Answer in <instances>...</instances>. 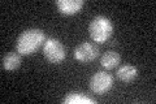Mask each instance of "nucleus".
Wrapping results in <instances>:
<instances>
[{
    "label": "nucleus",
    "instance_id": "nucleus-4",
    "mask_svg": "<svg viewBox=\"0 0 156 104\" xmlns=\"http://www.w3.org/2000/svg\"><path fill=\"white\" fill-rule=\"evenodd\" d=\"M112 86H113V77L109 73L103 72V70L96 72L90 80L91 91L95 94H99V95L109 91Z\"/></svg>",
    "mask_w": 156,
    "mask_h": 104
},
{
    "label": "nucleus",
    "instance_id": "nucleus-1",
    "mask_svg": "<svg viewBox=\"0 0 156 104\" xmlns=\"http://www.w3.org/2000/svg\"><path fill=\"white\" fill-rule=\"evenodd\" d=\"M44 42H46V34L43 30L37 27L26 29L17 38L16 49L20 55H31L42 44H44Z\"/></svg>",
    "mask_w": 156,
    "mask_h": 104
},
{
    "label": "nucleus",
    "instance_id": "nucleus-2",
    "mask_svg": "<svg viewBox=\"0 0 156 104\" xmlns=\"http://www.w3.org/2000/svg\"><path fill=\"white\" fill-rule=\"evenodd\" d=\"M89 31L91 38L98 43H104L109 39L113 31L112 21L105 16H96L91 20L89 25Z\"/></svg>",
    "mask_w": 156,
    "mask_h": 104
},
{
    "label": "nucleus",
    "instance_id": "nucleus-6",
    "mask_svg": "<svg viewBox=\"0 0 156 104\" xmlns=\"http://www.w3.org/2000/svg\"><path fill=\"white\" fill-rule=\"evenodd\" d=\"M83 0H57L56 5L62 14H74L83 7Z\"/></svg>",
    "mask_w": 156,
    "mask_h": 104
},
{
    "label": "nucleus",
    "instance_id": "nucleus-7",
    "mask_svg": "<svg viewBox=\"0 0 156 104\" xmlns=\"http://www.w3.org/2000/svg\"><path fill=\"white\" fill-rule=\"evenodd\" d=\"M136 74H138V70H136L135 66L129 65V64H125V65H121L119 68L116 76L121 82L128 83V82H131L134 80V78L136 77Z\"/></svg>",
    "mask_w": 156,
    "mask_h": 104
},
{
    "label": "nucleus",
    "instance_id": "nucleus-10",
    "mask_svg": "<svg viewBox=\"0 0 156 104\" xmlns=\"http://www.w3.org/2000/svg\"><path fill=\"white\" fill-rule=\"evenodd\" d=\"M64 102L65 104H95L96 100L95 99H92L90 96H86L85 94H82V92H76V91H73V92H69L68 95L64 98Z\"/></svg>",
    "mask_w": 156,
    "mask_h": 104
},
{
    "label": "nucleus",
    "instance_id": "nucleus-9",
    "mask_svg": "<svg viewBox=\"0 0 156 104\" xmlns=\"http://www.w3.org/2000/svg\"><path fill=\"white\" fill-rule=\"evenodd\" d=\"M120 61H121V56L116 51H105L100 57V64L105 69L116 68L120 64Z\"/></svg>",
    "mask_w": 156,
    "mask_h": 104
},
{
    "label": "nucleus",
    "instance_id": "nucleus-8",
    "mask_svg": "<svg viewBox=\"0 0 156 104\" xmlns=\"http://www.w3.org/2000/svg\"><path fill=\"white\" fill-rule=\"evenodd\" d=\"M21 65V55L18 52H9L2 59V66L5 70H14Z\"/></svg>",
    "mask_w": 156,
    "mask_h": 104
},
{
    "label": "nucleus",
    "instance_id": "nucleus-3",
    "mask_svg": "<svg viewBox=\"0 0 156 104\" xmlns=\"http://www.w3.org/2000/svg\"><path fill=\"white\" fill-rule=\"evenodd\" d=\"M43 55L47 61L52 64H60L65 59V48L62 43L56 38H48L43 44Z\"/></svg>",
    "mask_w": 156,
    "mask_h": 104
},
{
    "label": "nucleus",
    "instance_id": "nucleus-5",
    "mask_svg": "<svg viewBox=\"0 0 156 104\" xmlns=\"http://www.w3.org/2000/svg\"><path fill=\"white\" fill-rule=\"evenodd\" d=\"M99 56V49L90 42H82L74 48V57L81 63L92 61Z\"/></svg>",
    "mask_w": 156,
    "mask_h": 104
}]
</instances>
